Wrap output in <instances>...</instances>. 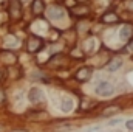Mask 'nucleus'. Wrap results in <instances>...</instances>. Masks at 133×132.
<instances>
[{"mask_svg":"<svg viewBox=\"0 0 133 132\" xmlns=\"http://www.w3.org/2000/svg\"><path fill=\"white\" fill-rule=\"evenodd\" d=\"M62 16H64V9H62V8H57V6H56V8H51V9L48 11V17H50V19H54V20H56V19H61Z\"/></svg>","mask_w":133,"mask_h":132,"instance_id":"obj_7","label":"nucleus"},{"mask_svg":"<svg viewBox=\"0 0 133 132\" xmlns=\"http://www.w3.org/2000/svg\"><path fill=\"white\" fill-rule=\"evenodd\" d=\"M73 14H76V16H87L88 9L84 8V6H76V8H73Z\"/></svg>","mask_w":133,"mask_h":132,"instance_id":"obj_13","label":"nucleus"},{"mask_svg":"<svg viewBox=\"0 0 133 132\" xmlns=\"http://www.w3.org/2000/svg\"><path fill=\"white\" fill-rule=\"evenodd\" d=\"M121 65H122V59H121V58H116V59H113V61L107 65V70H108V71H115V70H118Z\"/></svg>","mask_w":133,"mask_h":132,"instance_id":"obj_10","label":"nucleus"},{"mask_svg":"<svg viewBox=\"0 0 133 132\" xmlns=\"http://www.w3.org/2000/svg\"><path fill=\"white\" fill-rule=\"evenodd\" d=\"M43 11V2L42 0H34L33 2V13L37 16V14H42Z\"/></svg>","mask_w":133,"mask_h":132,"instance_id":"obj_11","label":"nucleus"},{"mask_svg":"<svg viewBox=\"0 0 133 132\" xmlns=\"http://www.w3.org/2000/svg\"><path fill=\"white\" fill-rule=\"evenodd\" d=\"M102 20H104V22H107V23H113V22H118L119 19H118V16H116V14L108 13V14H105V16L102 17Z\"/></svg>","mask_w":133,"mask_h":132,"instance_id":"obj_12","label":"nucleus"},{"mask_svg":"<svg viewBox=\"0 0 133 132\" xmlns=\"http://www.w3.org/2000/svg\"><path fill=\"white\" fill-rule=\"evenodd\" d=\"M28 99H30V103H33V104H39V103H42V101L45 99V97H43V92H42L39 87H33V89H30Z\"/></svg>","mask_w":133,"mask_h":132,"instance_id":"obj_2","label":"nucleus"},{"mask_svg":"<svg viewBox=\"0 0 133 132\" xmlns=\"http://www.w3.org/2000/svg\"><path fill=\"white\" fill-rule=\"evenodd\" d=\"M26 47H28V51L36 53V51H39V50L43 47V40H42L40 37H37V36H30Z\"/></svg>","mask_w":133,"mask_h":132,"instance_id":"obj_3","label":"nucleus"},{"mask_svg":"<svg viewBox=\"0 0 133 132\" xmlns=\"http://www.w3.org/2000/svg\"><path fill=\"white\" fill-rule=\"evenodd\" d=\"M91 75H93V68H90V67H84V68H79V70L76 71L74 78H76L79 82H85V81H88V79L91 78Z\"/></svg>","mask_w":133,"mask_h":132,"instance_id":"obj_4","label":"nucleus"},{"mask_svg":"<svg viewBox=\"0 0 133 132\" xmlns=\"http://www.w3.org/2000/svg\"><path fill=\"white\" fill-rule=\"evenodd\" d=\"M130 48H133V40L130 42Z\"/></svg>","mask_w":133,"mask_h":132,"instance_id":"obj_15","label":"nucleus"},{"mask_svg":"<svg viewBox=\"0 0 133 132\" xmlns=\"http://www.w3.org/2000/svg\"><path fill=\"white\" fill-rule=\"evenodd\" d=\"M73 106H74V103H73L71 98H64L62 104H61V109H62V112H70L73 109Z\"/></svg>","mask_w":133,"mask_h":132,"instance_id":"obj_9","label":"nucleus"},{"mask_svg":"<svg viewBox=\"0 0 133 132\" xmlns=\"http://www.w3.org/2000/svg\"><path fill=\"white\" fill-rule=\"evenodd\" d=\"M113 92H115V87L107 81H102L96 86V93L101 95V97H111Z\"/></svg>","mask_w":133,"mask_h":132,"instance_id":"obj_1","label":"nucleus"},{"mask_svg":"<svg viewBox=\"0 0 133 132\" xmlns=\"http://www.w3.org/2000/svg\"><path fill=\"white\" fill-rule=\"evenodd\" d=\"M118 112H121L119 106H108L102 110V117H111V115H116Z\"/></svg>","mask_w":133,"mask_h":132,"instance_id":"obj_6","label":"nucleus"},{"mask_svg":"<svg viewBox=\"0 0 133 132\" xmlns=\"http://www.w3.org/2000/svg\"><path fill=\"white\" fill-rule=\"evenodd\" d=\"M133 34V27L132 25H125L122 30H121V39L122 40H127V39H130Z\"/></svg>","mask_w":133,"mask_h":132,"instance_id":"obj_8","label":"nucleus"},{"mask_svg":"<svg viewBox=\"0 0 133 132\" xmlns=\"http://www.w3.org/2000/svg\"><path fill=\"white\" fill-rule=\"evenodd\" d=\"M125 126H127L129 131H133V120H129V121L125 123Z\"/></svg>","mask_w":133,"mask_h":132,"instance_id":"obj_14","label":"nucleus"},{"mask_svg":"<svg viewBox=\"0 0 133 132\" xmlns=\"http://www.w3.org/2000/svg\"><path fill=\"white\" fill-rule=\"evenodd\" d=\"M77 2H88V0H77Z\"/></svg>","mask_w":133,"mask_h":132,"instance_id":"obj_16","label":"nucleus"},{"mask_svg":"<svg viewBox=\"0 0 133 132\" xmlns=\"http://www.w3.org/2000/svg\"><path fill=\"white\" fill-rule=\"evenodd\" d=\"M9 13H11V17L12 19H17L20 16V3L17 0H11V5H9Z\"/></svg>","mask_w":133,"mask_h":132,"instance_id":"obj_5","label":"nucleus"}]
</instances>
